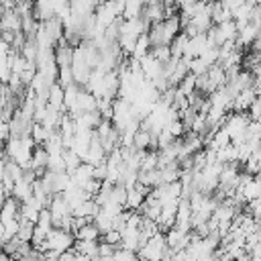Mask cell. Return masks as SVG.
<instances>
[{"mask_svg":"<svg viewBox=\"0 0 261 261\" xmlns=\"http://www.w3.org/2000/svg\"><path fill=\"white\" fill-rule=\"evenodd\" d=\"M247 124H249L247 112H226V118H224L222 126L228 133V139H230L232 145H239V143L245 141Z\"/></svg>","mask_w":261,"mask_h":261,"instance_id":"obj_1","label":"cell"},{"mask_svg":"<svg viewBox=\"0 0 261 261\" xmlns=\"http://www.w3.org/2000/svg\"><path fill=\"white\" fill-rule=\"evenodd\" d=\"M45 241H47V251H53V253L59 255V253L71 249L75 237H73V232H69V230H63V228H51Z\"/></svg>","mask_w":261,"mask_h":261,"instance_id":"obj_2","label":"cell"},{"mask_svg":"<svg viewBox=\"0 0 261 261\" xmlns=\"http://www.w3.org/2000/svg\"><path fill=\"white\" fill-rule=\"evenodd\" d=\"M257 39H259V24L247 22V24H243V27L237 31L234 43H237L239 49H245V47H249V45H251L253 41H257Z\"/></svg>","mask_w":261,"mask_h":261,"instance_id":"obj_3","label":"cell"},{"mask_svg":"<svg viewBox=\"0 0 261 261\" xmlns=\"http://www.w3.org/2000/svg\"><path fill=\"white\" fill-rule=\"evenodd\" d=\"M257 98V90L253 86L243 88L234 98H232V108L230 112H247V108L251 106V102Z\"/></svg>","mask_w":261,"mask_h":261,"instance_id":"obj_4","label":"cell"},{"mask_svg":"<svg viewBox=\"0 0 261 261\" xmlns=\"http://www.w3.org/2000/svg\"><path fill=\"white\" fill-rule=\"evenodd\" d=\"M71 55H73V47L65 41V39H59L53 47V59H55V65L57 67H63V65H69L71 63Z\"/></svg>","mask_w":261,"mask_h":261,"instance_id":"obj_5","label":"cell"},{"mask_svg":"<svg viewBox=\"0 0 261 261\" xmlns=\"http://www.w3.org/2000/svg\"><path fill=\"white\" fill-rule=\"evenodd\" d=\"M10 196H12L18 204L27 202V200L33 196V181H29V179H24V177H18V179L14 181V186H12Z\"/></svg>","mask_w":261,"mask_h":261,"instance_id":"obj_6","label":"cell"},{"mask_svg":"<svg viewBox=\"0 0 261 261\" xmlns=\"http://www.w3.org/2000/svg\"><path fill=\"white\" fill-rule=\"evenodd\" d=\"M0 220H2V224L18 220V202L12 196H6L4 202H2V206H0Z\"/></svg>","mask_w":261,"mask_h":261,"instance_id":"obj_7","label":"cell"},{"mask_svg":"<svg viewBox=\"0 0 261 261\" xmlns=\"http://www.w3.org/2000/svg\"><path fill=\"white\" fill-rule=\"evenodd\" d=\"M71 181H73V186H77V188H82L86 181H90L92 177H94V165H90V163H86V161H82L71 173Z\"/></svg>","mask_w":261,"mask_h":261,"instance_id":"obj_8","label":"cell"},{"mask_svg":"<svg viewBox=\"0 0 261 261\" xmlns=\"http://www.w3.org/2000/svg\"><path fill=\"white\" fill-rule=\"evenodd\" d=\"M0 29L2 31H10V33H18L20 31V16L12 10V8H6L0 16Z\"/></svg>","mask_w":261,"mask_h":261,"instance_id":"obj_9","label":"cell"},{"mask_svg":"<svg viewBox=\"0 0 261 261\" xmlns=\"http://www.w3.org/2000/svg\"><path fill=\"white\" fill-rule=\"evenodd\" d=\"M47 104H49L51 108L63 112V88H61L57 82L51 84L49 90H47Z\"/></svg>","mask_w":261,"mask_h":261,"instance_id":"obj_10","label":"cell"},{"mask_svg":"<svg viewBox=\"0 0 261 261\" xmlns=\"http://www.w3.org/2000/svg\"><path fill=\"white\" fill-rule=\"evenodd\" d=\"M71 249H73L75 253L86 255V257L92 259V257L98 255V241H80V239H75L73 245H71Z\"/></svg>","mask_w":261,"mask_h":261,"instance_id":"obj_11","label":"cell"},{"mask_svg":"<svg viewBox=\"0 0 261 261\" xmlns=\"http://www.w3.org/2000/svg\"><path fill=\"white\" fill-rule=\"evenodd\" d=\"M149 49H151V45H149V37H147V33H141L139 37H137V41H135V47H133V51H130V55L128 57H133V59H143L147 53H149Z\"/></svg>","mask_w":261,"mask_h":261,"instance_id":"obj_12","label":"cell"},{"mask_svg":"<svg viewBox=\"0 0 261 261\" xmlns=\"http://www.w3.org/2000/svg\"><path fill=\"white\" fill-rule=\"evenodd\" d=\"M73 237L80 239V241H98L100 239V232H98V228H96L94 222H86L77 230H73Z\"/></svg>","mask_w":261,"mask_h":261,"instance_id":"obj_13","label":"cell"},{"mask_svg":"<svg viewBox=\"0 0 261 261\" xmlns=\"http://www.w3.org/2000/svg\"><path fill=\"white\" fill-rule=\"evenodd\" d=\"M186 43H188V35H184L181 31L171 39V43L167 45L169 47V53H171V57H175V59H179L181 55H184V47H186Z\"/></svg>","mask_w":261,"mask_h":261,"instance_id":"obj_14","label":"cell"},{"mask_svg":"<svg viewBox=\"0 0 261 261\" xmlns=\"http://www.w3.org/2000/svg\"><path fill=\"white\" fill-rule=\"evenodd\" d=\"M49 133H51V130H47V128H45L41 122H31L29 135H31V139H33V143H35V145H43V143L47 141Z\"/></svg>","mask_w":261,"mask_h":261,"instance_id":"obj_15","label":"cell"},{"mask_svg":"<svg viewBox=\"0 0 261 261\" xmlns=\"http://www.w3.org/2000/svg\"><path fill=\"white\" fill-rule=\"evenodd\" d=\"M112 261H139L137 253L135 251H128V249H122V247H116L114 253H112Z\"/></svg>","mask_w":261,"mask_h":261,"instance_id":"obj_16","label":"cell"},{"mask_svg":"<svg viewBox=\"0 0 261 261\" xmlns=\"http://www.w3.org/2000/svg\"><path fill=\"white\" fill-rule=\"evenodd\" d=\"M57 84H59L61 88H65V86H69V84H73V75H71L69 65L57 67Z\"/></svg>","mask_w":261,"mask_h":261,"instance_id":"obj_17","label":"cell"},{"mask_svg":"<svg viewBox=\"0 0 261 261\" xmlns=\"http://www.w3.org/2000/svg\"><path fill=\"white\" fill-rule=\"evenodd\" d=\"M149 55H153L159 63H165L169 57H171V53H169V47L167 45H159V47H151L149 49Z\"/></svg>","mask_w":261,"mask_h":261,"instance_id":"obj_18","label":"cell"},{"mask_svg":"<svg viewBox=\"0 0 261 261\" xmlns=\"http://www.w3.org/2000/svg\"><path fill=\"white\" fill-rule=\"evenodd\" d=\"M102 237V241L104 243H108V245H112V247H118L120 245V232L118 230H108V232H104V234H100Z\"/></svg>","mask_w":261,"mask_h":261,"instance_id":"obj_19","label":"cell"},{"mask_svg":"<svg viewBox=\"0 0 261 261\" xmlns=\"http://www.w3.org/2000/svg\"><path fill=\"white\" fill-rule=\"evenodd\" d=\"M10 65H8V59H0V84H6L8 77H10Z\"/></svg>","mask_w":261,"mask_h":261,"instance_id":"obj_20","label":"cell"},{"mask_svg":"<svg viewBox=\"0 0 261 261\" xmlns=\"http://www.w3.org/2000/svg\"><path fill=\"white\" fill-rule=\"evenodd\" d=\"M114 249H116V247H112V245H108V243H104V241L98 243V255H100V257H110V255L114 253Z\"/></svg>","mask_w":261,"mask_h":261,"instance_id":"obj_21","label":"cell"},{"mask_svg":"<svg viewBox=\"0 0 261 261\" xmlns=\"http://www.w3.org/2000/svg\"><path fill=\"white\" fill-rule=\"evenodd\" d=\"M220 2H222V6H224L230 14H232L239 6H243V4H245V0H220Z\"/></svg>","mask_w":261,"mask_h":261,"instance_id":"obj_22","label":"cell"},{"mask_svg":"<svg viewBox=\"0 0 261 261\" xmlns=\"http://www.w3.org/2000/svg\"><path fill=\"white\" fill-rule=\"evenodd\" d=\"M8 139H10V128H8V122H6V120H0V145H4Z\"/></svg>","mask_w":261,"mask_h":261,"instance_id":"obj_23","label":"cell"},{"mask_svg":"<svg viewBox=\"0 0 261 261\" xmlns=\"http://www.w3.org/2000/svg\"><path fill=\"white\" fill-rule=\"evenodd\" d=\"M2 241H4V224L0 220V245H2Z\"/></svg>","mask_w":261,"mask_h":261,"instance_id":"obj_24","label":"cell"},{"mask_svg":"<svg viewBox=\"0 0 261 261\" xmlns=\"http://www.w3.org/2000/svg\"><path fill=\"white\" fill-rule=\"evenodd\" d=\"M4 163H6V161H4V157H0V177L4 175Z\"/></svg>","mask_w":261,"mask_h":261,"instance_id":"obj_25","label":"cell"},{"mask_svg":"<svg viewBox=\"0 0 261 261\" xmlns=\"http://www.w3.org/2000/svg\"><path fill=\"white\" fill-rule=\"evenodd\" d=\"M4 198H6V192L2 190V186H0V206H2V202H4Z\"/></svg>","mask_w":261,"mask_h":261,"instance_id":"obj_26","label":"cell"},{"mask_svg":"<svg viewBox=\"0 0 261 261\" xmlns=\"http://www.w3.org/2000/svg\"><path fill=\"white\" fill-rule=\"evenodd\" d=\"M4 10H6V8H4V4L0 2V16H2V12H4Z\"/></svg>","mask_w":261,"mask_h":261,"instance_id":"obj_27","label":"cell"},{"mask_svg":"<svg viewBox=\"0 0 261 261\" xmlns=\"http://www.w3.org/2000/svg\"><path fill=\"white\" fill-rule=\"evenodd\" d=\"M0 157H4V149L2 147H0Z\"/></svg>","mask_w":261,"mask_h":261,"instance_id":"obj_28","label":"cell"},{"mask_svg":"<svg viewBox=\"0 0 261 261\" xmlns=\"http://www.w3.org/2000/svg\"><path fill=\"white\" fill-rule=\"evenodd\" d=\"M0 31H2V29H0Z\"/></svg>","mask_w":261,"mask_h":261,"instance_id":"obj_29","label":"cell"}]
</instances>
